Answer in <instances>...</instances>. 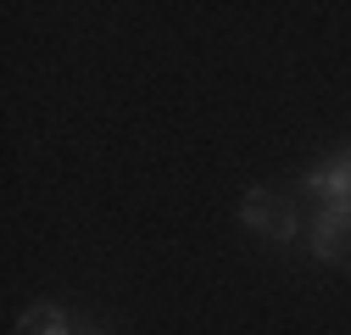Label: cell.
I'll use <instances>...</instances> for the list:
<instances>
[{"label":"cell","instance_id":"cell-1","mask_svg":"<svg viewBox=\"0 0 351 335\" xmlns=\"http://www.w3.org/2000/svg\"><path fill=\"white\" fill-rule=\"evenodd\" d=\"M240 224L262 240H295V201L279 196V190H245Z\"/></svg>","mask_w":351,"mask_h":335},{"label":"cell","instance_id":"cell-2","mask_svg":"<svg viewBox=\"0 0 351 335\" xmlns=\"http://www.w3.org/2000/svg\"><path fill=\"white\" fill-rule=\"evenodd\" d=\"M313 251L335 268H351V207H324V218L313 224Z\"/></svg>","mask_w":351,"mask_h":335},{"label":"cell","instance_id":"cell-3","mask_svg":"<svg viewBox=\"0 0 351 335\" xmlns=\"http://www.w3.org/2000/svg\"><path fill=\"white\" fill-rule=\"evenodd\" d=\"M306 190L324 196L329 207H351V151L335 157L329 168H318V174H306Z\"/></svg>","mask_w":351,"mask_h":335},{"label":"cell","instance_id":"cell-4","mask_svg":"<svg viewBox=\"0 0 351 335\" xmlns=\"http://www.w3.org/2000/svg\"><path fill=\"white\" fill-rule=\"evenodd\" d=\"M23 335H73V324L56 302H39V308L23 313Z\"/></svg>","mask_w":351,"mask_h":335},{"label":"cell","instance_id":"cell-5","mask_svg":"<svg viewBox=\"0 0 351 335\" xmlns=\"http://www.w3.org/2000/svg\"><path fill=\"white\" fill-rule=\"evenodd\" d=\"M73 335H101V330H95V324H78V330H73Z\"/></svg>","mask_w":351,"mask_h":335}]
</instances>
